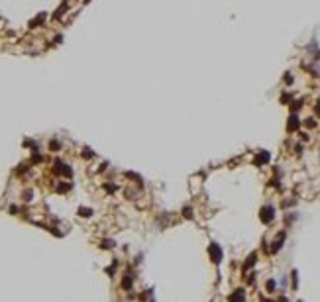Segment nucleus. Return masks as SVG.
Segmentation results:
<instances>
[{
	"label": "nucleus",
	"instance_id": "obj_4",
	"mask_svg": "<svg viewBox=\"0 0 320 302\" xmlns=\"http://www.w3.org/2000/svg\"><path fill=\"white\" fill-rule=\"evenodd\" d=\"M295 128H297V118L293 116L291 118V124H289V129H295Z\"/></svg>",
	"mask_w": 320,
	"mask_h": 302
},
{
	"label": "nucleus",
	"instance_id": "obj_1",
	"mask_svg": "<svg viewBox=\"0 0 320 302\" xmlns=\"http://www.w3.org/2000/svg\"><path fill=\"white\" fill-rule=\"evenodd\" d=\"M261 220H263L265 224H269L271 220H273V208H271V206H267V208H263V210H261Z\"/></svg>",
	"mask_w": 320,
	"mask_h": 302
},
{
	"label": "nucleus",
	"instance_id": "obj_3",
	"mask_svg": "<svg viewBox=\"0 0 320 302\" xmlns=\"http://www.w3.org/2000/svg\"><path fill=\"white\" fill-rule=\"evenodd\" d=\"M79 214L81 216H90L92 212H90V208H79Z\"/></svg>",
	"mask_w": 320,
	"mask_h": 302
},
{
	"label": "nucleus",
	"instance_id": "obj_2",
	"mask_svg": "<svg viewBox=\"0 0 320 302\" xmlns=\"http://www.w3.org/2000/svg\"><path fill=\"white\" fill-rule=\"evenodd\" d=\"M210 253H212V259H216V263L222 259V251H220V247H218V245H212L210 247Z\"/></svg>",
	"mask_w": 320,
	"mask_h": 302
}]
</instances>
